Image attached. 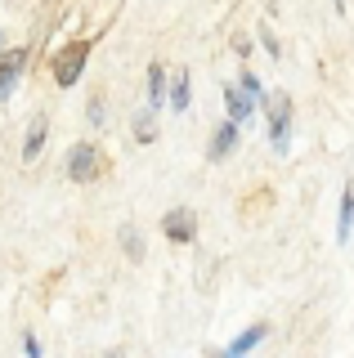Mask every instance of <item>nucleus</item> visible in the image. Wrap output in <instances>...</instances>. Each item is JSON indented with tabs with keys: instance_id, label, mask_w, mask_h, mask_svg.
I'll use <instances>...</instances> for the list:
<instances>
[{
	"instance_id": "1",
	"label": "nucleus",
	"mask_w": 354,
	"mask_h": 358,
	"mask_svg": "<svg viewBox=\"0 0 354 358\" xmlns=\"http://www.w3.org/2000/svg\"><path fill=\"white\" fill-rule=\"evenodd\" d=\"M269 134H274V152H287V143H292V103H287V94H269Z\"/></svg>"
},
{
	"instance_id": "2",
	"label": "nucleus",
	"mask_w": 354,
	"mask_h": 358,
	"mask_svg": "<svg viewBox=\"0 0 354 358\" xmlns=\"http://www.w3.org/2000/svg\"><path fill=\"white\" fill-rule=\"evenodd\" d=\"M85 59H90V45H85V41H76L72 50H63L59 59H54V81H59V85H72L76 76H81Z\"/></svg>"
},
{
	"instance_id": "3",
	"label": "nucleus",
	"mask_w": 354,
	"mask_h": 358,
	"mask_svg": "<svg viewBox=\"0 0 354 358\" xmlns=\"http://www.w3.org/2000/svg\"><path fill=\"white\" fill-rule=\"evenodd\" d=\"M68 175H72V184H90V179L99 175V148H94V143H76V148H72Z\"/></svg>"
},
{
	"instance_id": "4",
	"label": "nucleus",
	"mask_w": 354,
	"mask_h": 358,
	"mask_svg": "<svg viewBox=\"0 0 354 358\" xmlns=\"http://www.w3.org/2000/svg\"><path fill=\"white\" fill-rule=\"evenodd\" d=\"M225 103H229V117H234L238 126H247L251 112H256V94H247L242 85H225Z\"/></svg>"
},
{
	"instance_id": "5",
	"label": "nucleus",
	"mask_w": 354,
	"mask_h": 358,
	"mask_svg": "<svg viewBox=\"0 0 354 358\" xmlns=\"http://www.w3.org/2000/svg\"><path fill=\"white\" fill-rule=\"evenodd\" d=\"M162 229H166V238H171V242H193V233H197V224H193V210H166V224H162Z\"/></svg>"
},
{
	"instance_id": "6",
	"label": "nucleus",
	"mask_w": 354,
	"mask_h": 358,
	"mask_svg": "<svg viewBox=\"0 0 354 358\" xmlns=\"http://www.w3.org/2000/svg\"><path fill=\"white\" fill-rule=\"evenodd\" d=\"M234 143H238V121L229 117L225 126H215V134H211V162H225V157L234 152Z\"/></svg>"
},
{
	"instance_id": "7",
	"label": "nucleus",
	"mask_w": 354,
	"mask_h": 358,
	"mask_svg": "<svg viewBox=\"0 0 354 358\" xmlns=\"http://www.w3.org/2000/svg\"><path fill=\"white\" fill-rule=\"evenodd\" d=\"M41 143H45V117H36V121H31L27 143H23V162H36V157H41Z\"/></svg>"
},
{
	"instance_id": "8",
	"label": "nucleus",
	"mask_w": 354,
	"mask_h": 358,
	"mask_svg": "<svg viewBox=\"0 0 354 358\" xmlns=\"http://www.w3.org/2000/svg\"><path fill=\"white\" fill-rule=\"evenodd\" d=\"M350 229H354V193L346 188V193H341V224H337V238L350 242Z\"/></svg>"
},
{
	"instance_id": "9",
	"label": "nucleus",
	"mask_w": 354,
	"mask_h": 358,
	"mask_svg": "<svg viewBox=\"0 0 354 358\" xmlns=\"http://www.w3.org/2000/svg\"><path fill=\"white\" fill-rule=\"evenodd\" d=\"M189 76H184V72H175V81H171V108L175 112H189Z\"/></svg>"
},
{
	"instance_id": "10",
	"label": "nucleus",
	"mask_w": 354,
	"mask_h": 358,
	"mask_svg": "<svg viewBox=\"0 0 354 358\" xmlns=\"http://www.w3.org/2000/svg\"><path fill=\"white\" fill-rule=\"evenodd\" d=\"M153 134H157V121H153V108H143L139 117H135V139H143V143H148Z\"/></svg>"
},
{
	"instance_id": "11",
	"label": "nucleus",
	"mask_w": 354,
	"mask_h": 358,
	"mask_svg": "<svg viewBox=\"0 0 354 358\" xmlns=\"http://www.w3.org/2000/svg\"><path fill=\"white\" fill-rule=\"evenodd\" d=\"M148 85H153V108L166 103V67H153L148 72Z\"/></svg>"
},
{
	"instance_id": "12",
	"label": "nucleus",
	"mask_w": 354,
	"mask_h": 358,
	"mask_svg": "<svg viewBox=\"0 0 354 358\" xmlns=\"http://www.w3.org/2000/svg\"><path fill=\"white\" fill-rule=\"evenodd\" d=\"M260 336H264V327H251V331H242L234 345H229V354H247L251 345H260Z\"/></svg>"
},
{
	"instance_id": "13",
	"label": "nucleus",
	"mask_w": 354,
	"mask_h": 358,
	"mask_svg": "<svg viewBox=\"0 0 354 358\" xmlns=\"http://www.w3.org/2000/svg\"><path fill=\"white\" fill-rule=\"evenodd\" d=\"M121 246H126V251L135 255V260L143 255V246H139V233H135V229H121Z\"/></svg>"
},
{
	"instance_id": "14",
	"label": "nucleus",
	"mask_w": 354,
	"mask_h": 358,
	"mask_svg": "<svg viewBox=\"0 0 354 358\" xmlns=\"http://www.w3.org/2000/svg\"><path fill=\"white\" fill-rule=\"evenodd\" d=\"M242 90H247V94H256V99L264 94V90H260V81H256V76H251V72H247V76H242Z\"/></svg>"
},
{
	"instance_id": "15",
	"label": "nucleus",
	"mask_w": 354,
	"mask_h": 358,
	"mask_svg": "<svg viewBox=\"0 0 354 358\" xmlns=\"http://www.w3.org/2000/svg\"><path fill=\"white\" fill-rule=\"evenodd\" d=\"M90 121H94V126L104 121V103H99V99H90Z\"/></svg>"
},
{
	"instance_id": "16",
	"label": "nucleus",
	"mask_w": 354,
	"mask_h": 358,
	"mask_svg": "<svg viewBox=\"0 0 354 358\" xmlns=\"http://www.w3.org/2000/svg\"><path fill=\"white\" fill-rule=\"evenodd\" d=\"M0 45H5V36H0Z\"/></svg>"
}]
</instances>
